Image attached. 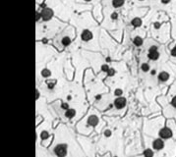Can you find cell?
I'll use <instances>...</instances> for the list:
<instances>
[{"label": "cell", "mask_w": 176, "mask_h": 157, "mask_svg": "<svg viewBox=\"0 0 176 157\" xmlns=\"http://www.w3.org/2000/svg\"><path fill=\"white\" fill-rule=\"evenodd\" d=\"M142 20L140 19V18H134L132 21H131V25L133 26V27H135V28H139V27H141L142 26Z\"/></svg>", "instance_id": "30bf717a"}, {"label": "cell", "mask_w": 176, "mask_h": 157, "mask_svg": "<svg viewBox=\"0 0 176 157\" xmlns=\"http://www.w3.org/2000/svg\"><path fill=\"white\" fill-rule=\"evenodd\" d=\"M50 75H51V72L48 69H43L42 71H41V76H42L43 78H48Z\"/></svg>", "instance_id": "9a60e30c"}, {"label": "cell", "mask_w": 176, "mask_h": 157, "mask_svg": "<svg viewBox=\"0 0 176 157\" xmlns=\"http://www.w3.org/2000/svg\"><path fill=\"white\" fill-rule=\"evenodd\" d=\"M151 74H152V76H154V75H156V74H157V71H156V70H152V72H151Z\"/></svg>", "instance_id": "4dcf8cb0"}, {"label": "cell", "mask_w": 176, "mask_h": 157, "mask_svg": "<svg viewBox=\"0 0 176 157\" xmlns=\"http://www.w3.org/2000/svg\"><path fill=\"white\" fill-rule=\"evenodd\" d=\"M96 98H97V99H100V98H101V95H97Z\"/></svg>", "instance_id": "d6a6232c"}, {"label": "cell", "mask_w": 176, "mask_h": 157, "mask_svg": "<svg viewBox=\"0 0 176 157\" xmlns=\"http://www.w3.org/2000/svg\"><path fill=\"white\" fill-rule=\"evenodd\" d=\"M171 105L176 109V96H174L172 98V100H171Z\"/></svg>", "instance_id": "44dd1931"}, {"label": "cell", "mask_w": 176, "mask_h": 157, "mask_svg": "<svg viewBox=\"0 0 176 157\" xmlns=\"http://www.w3.org/2000/svg\"><path fill=\"white\" fill-rule=\"evenodd\" d=\"M54 86H55V82H50V83H48V88L52 89V88H54Z\"/></svg>", "instance_id": "603a6c76"}, {"label": "cell", "mask_w": 176, "mask_h": 157, "mask_svg": "<svg viewBox=\"0 0 176 157\" xmlns=\"http://www.w3.org/2000/svg\"><path fill=\"white\" fill-rule=\"evenodd\" d=\"M111 19L112 20H117L118 19V14L117 13H112L111 14Z\"/></svg>", "instance_id": "7402d4cb"}, {"label": "cell", "mask_w": 176, "mask_h": 157, "mask_svg": "<svg viewBox=\"0 0 176 157\" xmlns=\"http://www.w3.org/2000/svg\"><path fill=\"white\" fill-rule=\"evenodd\" d=\"M61 43L63 46H68L71 44V38L69 36H64L61 40Z\"/></svg>", "instance_id": "4fadbf2b"}, {"label": "cell", "mask_w": 176, "mask_h": 157, "mask_svg": "<svg viewBox=\"0 0 176 157\" xmlns=\"http://www.w3.org/2000/svg\"><path fill=\"white\" fill-rule=\"evenodd\" d=\"M104 135H105V137H110V135H111V131L106 130V131L104 132Z\"/></svg>", "instance_id": "d4e9b609"}, {"label": "cell", "mask_w": 176, "mask_h": 157, "mask_svg": "<svg viewBox=\"0 0 176 157\" xmlns=\"http://www.w3.org/2000/svg\"><path fill=\"white\" fill-rule=\"evenodd\" d=\"M62 108H64V109L67 110L68 109V104L67 103H63V104H62Z\"/></svg>", "instance_id": "83f0119b"}, {"label": "cell", "mask_w": 176, "mask_h": 157, "mask_svg": "<svg viewBox=\"0 0 176 157\" xmlns=\"http://www.w3.org/2000/svg\"><path fill=\"white\" fill-rule=\"evenodd\" d=\"M107 74H108V76H114V74H115V70L114 69H112V68H110L109 70H108V72H107Z\"/></svg>", "instance_id": "ac0fdd59"}, {"label": "cell", "mask_w": 176, "mask_h": 157, "mask_svg": "<svg viewBox=\"0 0 176 157\" xmlns=\"http://www.w3.org/2000/svg\"><path fill=\"white\" fill-rule=\"evenodd\" d=\"M125 0H112V6L114 8H119L121 6H123Z\"/></svg>", "instance_id": "7c38bea8"}, {"label": "cell", "mask_w": 176, "mask_h": 157, "mask_svg": "<svg viewBox=\"0 0 176 157\" xmlns=\"http://www.w3.org/2000/svg\"><path fill=\"white\" fill-rule=\"evenodd\" d=\"M76 115V111L74 110V109H67L66 110V112H65V116L67 117V118H69V119H71V118H73L74 116Z\"/></svg>", "instance_id": "8fae6325"}, {"label": "cell", "mask_w": 176, "mask_h": 157, "mask_svg": "<svg viewBox=\"0 0 176 157\" xmlns=\"http://www.w3.org/2000/svg\"><path fill=\"white\" fill-rule=\"evenodd\" d=\"M38 96H39V92H38V90H36V99L38 98Z\"/></svg>", "instance_id": "1f68e13d"}, {"label": "cell", "mask_w": 176, "mask_h": 157, "mask_svg": "<svg viewBox=\"0 0 176 157\" xmlns=\"http://www.w3.org/2000/svg\"><path fill=\"white\" fill-rule=\"evenodd\" d=\"M81 37L84 41H90L92 38V33L89 29H84L81 35Z\"/></svg>", "instance_id": "52a82bcc"}, {"label": "cell", "mask_w": 176, "mask_h": 157, "mask_svg": "<svg viewBox=\"0 0 176 157\" xmlns=\"http://www.w3.org/2000/svg\"><path fill=\"white\" fill-rule=\"evenodd\" d=\"M125 105H126V99L124 97H117L114 100V106L117 109H122L125 107Z\"/></svg>", "instance_id": "8992f818"}, {"label": "cell", "mask_w": 176, "mask_h": 157, "mask_svg": "<svg viewBox=\"0 0 176 157\" xmlns=\"http://www.w3.org/2000/svg\"><path fill=\"white\" fill-rule=\"evenodd\" d=\"M144 155L145 156H152L153 155V152L151 149H146V150L144 151Z\"/></svg>", "instance_id": "e0dca14e"}, {"label": "cell", "mask_w": 176, "mask_h": 157, "mask_svg": "<svg viewBox=\"0 0 176 157\" xmlns=\"http://www.w3.org/2000/svg\"><path fill=\"white\" fill-rule=\"evenodd\" d=\"M36 22H38V20L41 18V13L36 12Z\"/></svg>", "instance_id": "cb8c5ba5"}, {"label": "cell", "mask_w": 176, "mask_h": 157, "mask_svg": "<svg viewBox=\"0 0 176 157\" xmlns=\"http://www.w3.org/2000/svg\"><path fill=\"white\" fill-rule=\"evenodd\" d=\"M85 1H91V0H85Z\"/></svg>", "instance_id": "e575fe53"}, {"label": "cell", "mask_w": 176, "mask_h": 157, "mask_svg": "<svg viewBox=\"0 0 176 157\" xmlns=\"http://www.w3.org/2000/svg\"><path fill=\"white\" fill-rule=\"evenodd\" d=\"M139 1H144V0H139Z\"/></svg>", "instance_id": "d590c367"}, {"label": "cell", "mask_w": 176, "mask_h": 157, "mask_svg": "<svg viewBox=\"0 0 176 157\" xmlns=\"http://www.w3.org/2000/svg\"><path fill=\"white\" fill-rule=\"evenodd\" d=\"M108 70H109V67L106 64L101 66V71H103V72H108Z\"/></svg>", "instance_id": "ffe728a7"}, {"label": "cell", "mask_w": 176, "mask_h": 157, "mask_svg": "<svg viewBox=\"0 0 176 157\" xmlns=\"http://www.w3.org/2000/svg\"><path fill=\"white\" fill-rule=\"evenodd\" d=\"M106 61H107V62H108V61H110V58H109V57H107V58H106Z\"/></svg>", "instance_id": "836d02e7"}, {"label": "cell", "mask_w": 176, "mask_h": 157, "mask_svg": "<svg viewBox=\"0 0 176 157\" xmlns=\"http://www.w3.org/2000/svg\"><path fill=\"white\" fill-rule=\"evenodd\" d=\"M133 43L135 44L136 46H141V45L143 44V39H142V37H140V36H136L135 38L133 39Z\"/></svg>", "instance_id": "5bb4252c"}, {"label": "cell", "mask_w": 176, "mask_h": 157, "mask_svg": "<svg viewBox=\"0 0 176 157\" xmlns=\"http://www.w3.org/2000/svg\"><path fill=\"white\" fill-rule=\"evenodd\" d=\"M123 93V91H122V89H119V88H117V89H115V91H114V94L116 96H120L121 94Z\"/></svg>", "instance_id": "d6986e66"}, {"label": "cell", "mask_w": 176, "mask_h": 157, "mask_svg": "<svg viewBox=\"0 0 176 157\" xmlns=\"http://www.w3.org/2000/svg\"><path fill=\"white\" fill-rule=\"evenodd\" d=\"M54 153L57 156H65L67 154V146L65 144H58L54 148Z\"/></svg>", "instance_id": "7a4b0ae2"}, {"label": "cell", "mask_w": 176, "mask_h": 157, "mask_svg": "<svg viewBox=\"0 0 176 157\" xmlns=\"http://www.w3.org/2000/svg\"><path fill=\"white\" fill-rule=\"evenodd\" d=\"M152 147L154 150H161L164 147V142L162 140V139H157L152 141Z\"/></svg>", "instance_id": "5b68a950"}, {"label": "cell", "mask_w": 176, "mask_h": 157, "mask_svg": "<svg viewBox=\"0 0 176 157\" xmlns=\"http://www.w3.org/2000/svg\"><path fill=\"white\" fill-rule=\"evenodd\" d=\"M170 2V0H161V3L162 4H168Z\"/></svg>", "instance_id": "f1b7e54d"}, {"label": "cell", "mask_w": 176, "mask_h": 157, "mask_svg": "<svg viewBox=\"0 0 176 157\" xmlns=\"http://www.w3.org/2000/svg\"><path fill=\"white\" fill-rule=\"evenodd\" d=\"M88 124L90 126H92V127H95L98 124V118L97 116H91L88 120Z\"/></svg>", "instance_id": "ba28073f"}, {"label": "cell", "mask_w": 176, "mask_h": 157, "mask_svg": "<svg viewBox=\"0 0 176 157\" xmlns=\"http://www.w3.org/2000/svg\"><path fill=\"white\" fill-rule=\"evenodd\" d=\"M148 57H149L151 60H152V61H156V60L158 59L159 53H158V47H157L156 45H152V46L150 47Z\"/></svg>", "instance_id": "6da1fadb"}, {"label": "cell", "mask_w": 176, "mask_h": 157, "mask_svg": "<svg viewBox=\"0 0 176 157\" xmlns=\"http://www.w3.org/2000/svg\"><path fill=\"white\" fill-rule=\"evenodd\" d=\"M171 55H172V56H176V46L172 49V51H171Z\"/></svg>", "instance_id": "484cf974"}, {"label": "cell", "mask_w": 176, "mask_h": 157, "mask_svg": "<svg viewBox=\"0 0 176 157\" xmlns=\"http://www.w3.org/2000/svg\"><path fill=\"white\" fill-rule=\"evenodd\" d=\"M53 16V11L50 8H44L42 11H41V18L43 21H48L52 18Z\"/></svg>", "instance_id": "277c9868"}, {"label": "cell", "mask_w": 176, "mask_h": 157, "mask_svg": "<svg viewBox=\"0 0 176 157\" xmlns=\"http://www.w3.org/2000/svg\"><path fill=\"white\" fill-rule=\"evenodd\" d=\"M169 74L167 72H161L160 74L158 75V80L160 81H166L168 79H169Z\"/></svg>", "instance_id": "9c48e42d"}, {"label": "cell", "mask_w": 176, "mask_h": 157, "mask_svg": "<svg viewBox=\"0 0 176 157\" xmlns=\"http://www.w3.org/2000/svg\"><path fill=\"white\" fill-rule=\"evenodd\" d=\"M47 137H48V134H47V133H45V132H43L42 134H41V138H42L43 140H44L45 138H47Z\"/></svg>", "instance_id": "4316f807"}, {"label": "cell", "mask_w": 176, "mask_h": 157, "mask_svg": "<svg viewBox=\"0 0 176 157\" xmlns=\"http://www.w3.org/2000/svg\"><path fill=\"white\" fill-rule=\"evenodd\" d=\"M141 69L143 72H149L150 70V65L148 64V63H143L142 66H141Z\"/></svg>", "instance_id": "2e32d148"}, {"label": "cell", "mask_w": 176, "mask_h": 157, "mask_svg": "<svg viewBox=\"0 0 176 157\" xmlns=\"http://www.w3.org/2000/svg\"><path fill=\"white\" fill-rule=\"evenodd\" d=\"M154 28H156V29H159L160 28V24L159 23H154Z\"/></svg>", "instance_id": "f546056e"}, {"label": "cell", "mask_w": 176, "mask_h": 157, "mask_svg": "<svg viewBox=\"0 0 176 157\" xmlns=\"http://www.w3.org/2000/svg\"><path fill=\"white\" fill-rule=\"evenodd\" d=\"M158 134H159V137H160L162 140H168V139H170V138L172 137V132H171V130L168 129V128H162V129L159 131Z\"/></svg>", "instance_id": "3957f363"}]
</instances>
